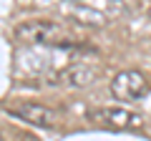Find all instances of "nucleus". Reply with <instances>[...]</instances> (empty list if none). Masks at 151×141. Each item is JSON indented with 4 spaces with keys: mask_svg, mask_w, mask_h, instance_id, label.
<instances>
[{
    "mask_svg": "<svg viewBox=\"0 0 151 141\" xmlns=\"http://www.w3.org/2000/svg\"><path fill=\"white\" fill-rule=\"evenodd\" d=\"M86 119L101 129L113 131H131L144 126V116L131 109H124V106H96V109H88Z\"/></svg>",
    "mask_w": 151,
    "mask_h": 141,
    "instance_id": "f257e3e1",
    "label": "nucleus"
},
{
    "mask_svg": "<svg viewBox=\"0 0 151 141\" xmlns=\"http://www.w3.org/2000/svg\"><path fill=\"white\" fill-rule=\"evenodd\" d=\"M15 38L20 43H30V45H60L63 28L53 20H45V18L23 20L15 25Z\"/></svg>",
    "mask_w": 151,
    "mask_h": 141,
    "instance_id": "f03ea898",
    "label": "nucleus"
},
{
    "mask_svg": "<svg viewBox=\"0 0 151 141\" xmlns=\"http://www.w3.org/2000/svg\"><path fill=\"white\" fill-rule=\"evenodd\" d=\"M151 86H149V78L136 68L129 70H121L111 78V93L119 101H139V98L149 96Z\"/></svg>",
    "mask_w": 151,
    "mask_h": 141,
    "instance_id": "7ed1b4c3",
    "label": "nucleus"
},
{
    "mask_svg": "<svg viewBox=\"0 0 151 141\" xmlns=\"http://www.w3.org/2000/svg\"><path fill=\"white\" fill-rule=\"evenodd\" d=\"M8 114L23 119L25 124H33L38 129H50V126L58 124V114L43 103H35V101H18L8 106Z\"/></svg>",
    "mask_w": 151,
    "mask_h": 141,
    "instance_id": "20e7f679",
    "label": "nucleus"
},
{
    "mask_svg": "<svg viewBox=\"0 0 151 141\" xmlns=\"http://www.w3.org/2000/svg\"><path fill=\"white\" fill-rule=\"evenodd\" d=\"M93 78H96V70L91 65L73 63V65H65L58 76H55V81L63 83V86H70V88H86V86L93 83Z\"/></svg>",
    "mask_w": 151,
    "mask_h": 141,
    "instance_id": "39448f33",
    "label": "nucleus"
},
{
    "mask_svg": "<svg viewBox=\"0 0 151 141\" xmlns=\"http://www.w3.org/2000/svg\"><path fill=\"white\" fill-rule=\"evenodd\" d=\"M63 13H68L76 23H83V25H103L106 23V15L88 5H81V3H70V5H63Z\"/></svg>",
    "mask_w": 151,
    "mask_h": 141,
    "instance_id": "423d86ee",
    "label": "nucleus"
},
{
    "mask_svg": "<svg viewBox=\"0 0 151 141\" xmlns=\"http://www.w3.org/2000/svg\"><path fill=\"white\" fill-rule=\"evenodd\" d=\"M149 101H151V91H149Z\"/></svg>",
    "mask_w": 151,
    "mask_h": 141,
    "instance_id": "0eeeda50",
    "label": "nucleus"
},
{
    "mask_svg": "<svg viewBox=\"0 0 151 141\" xmlns=\"http://www.w3.org/2000/svg\"><path fill=\"white\" fill-rule=\"evenodd\" d=\"M0 141H5V139H3V136H0Z\"/></svg>",
    "mask_w": 151,
    "mask_h": 141,
    "instance_id": "6e6552de",
    "label": "nucleus"
}]
</instances>
